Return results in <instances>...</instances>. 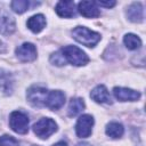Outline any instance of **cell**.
<instances>
[{
	"label": "cell",
	"instance_id": "1",
	"mask_svg": "<svg viewBox=\"0 0 146 146\" xmlns=\"http://www.w3.org/2000/svg\"><path fill=\"white\" fill-rule=\"evenodd\" d=\"M72 35L78 42H80L87 47H95L100 40L99 33L94 32L86 26H76L72 31Z\"/></svg>",
	"mask_w": 146,
	"mask_h": 146
},
{
	"label": "cell",
	"instance_id": "2",
	"mask_svg": "<svg viewBox=\"0 0 146 146\" xmlns=\"http://www.w3.org/2000/svg\"><path fill=\"white\" fill-rule=\"evenodd\" d=\"M62 54L66 62L75 66H83L89 62V57L80 48L75 46H66L62 48Z\"/></svg>",
	"mask_w": 146,
	"mask_h": 146
},
{
	"label": "cell",
	"instance_id": "3",
	"mask_svg": "<svg viewBox=\"0 0 146 146\" xmlns=\"http://www.w3.org/2000/svg\"><path fill=\"white\" fill-rule=\"evenodd\" d=\"M57 130V124L52 119L49 117H43L40 119L36 123H34L33 125V131L34 133L41 138V139H46L49 136H51L55 131Z\"/></svg>",
	"mask_w": 146,
	"mask_h": 146
},
{
	"label": "cell",
	"instance_id": "4",
	"mask_svg": "<svg viewBox=\"0 0 146 146\" xmlns=\"http://www.w3.org/2000/svg\"><path fill=\"white\" fill-rule=\"evenodd\" d=\"M9 125L15 132L24 135L29 131V117L25 113L15 111L9 116Z\"/></svg>",
	"mask_w": 146,
	"mask_h": 146
},
{
	"label": "cell",
	"instance_id": "5",
	"mask_svg": "<svg viewBox=\"0 0 146 146\" xmlns=\"http://www.w3.org/2000/svg\"><path fill=\"white\" fill-rule=\"evenodd\" d=\"M48 91L46 88L39 87V86H33L27 90L26 97L27 100L35 107H42L46 106V99H47Z\"/></svg>",
	"mask_w": 146,
	"mask_h": 146
},
{
	"label": "cell",
	"instance_id": "6",
	"mask_svg": "<svg viewBox=\"0 0 146 146\" xmlns=\"http://www.w3.org/2000/svg\"><path fill=\"white\" fill-rule=\"evenodd\" d=\"M94 125V117L89 114H83L79 117L76 125H75V132L78 137L80 138H87L91 135Z\"/></svg>",
	"mask_w": 146,
	"mask_h": 146
},
{
	"label": "cell",
	"instance_id": "7",
	"mask_svg": "<svg viewBox=\"0 0 146 146\" xmlns=\"http://www.w3.org/2000/svg\"><path fill=\"white\" fill-rule=\"evenodd\" d=\"M16 29V23L14 17L2 7H0V33L5 35H10Z\"/></svg>",
	"mask_w": 146,
	"mask_h": 146
},
{
	"label": "cell",
	"instance_id": "8",
	"mask_svg": "<svg viewBox=\"0 0 146 146\" xmlns=\"http://www.w3.org/2000/svg\"><path fill=\"white\" fill-rule=\"evenodd\" d=\"M16 55L22 62H32L36 58V48L33 43L25 42L16 49Z\"/></svg>",
	"mask_w": 146,
	"mask_h": 146
},
{
	"label": "cell",
	"instance_id": "9",
	"mask_svg": "<svg viewBox=\"0 0 146 146\" xmlns=\"http://www.w3.org/2000/svg\"><path fill=\"white\" fill-rule=\"evenodd\" d=\"M65 103V95L60 90H52L49 91L46 99V106L52 111L59 110Z\"/></svg>",
	"mask_w": 146,
	"mask_h": 146
},
{
	"label": "cell",
	"instance_id": "10",
	"mask_svg": "<svg viewBox=\"0 0 146 146\" xmlns=\"http://www.w3.org/2000/svg\"><path fill=\"white\" fill-rule=\"evenodd\" d=\"M113 94L117 100L121 102H135L140 98V94L136 90L129 89V88H122V87H115L113 89Z\"/></svg>",
	"mask_w": 146,
	"mask_h": 146
},
{
	"label": "cell",
	"instance_id": "11",
	"mask_svg": "<svg viewBox=\"0 0 146 146\" xmlns=\"http://www.w3.org/2000/svg\"><path fill=\"white\" fill-rule=\"evenodd\" d=\"M79 13L87 18H95L100 15V11L95 1H81L78 5Z\"/></svg>",
	"mask_w": 146,
	"mask_h": 146
},
{
	"label": "cell",
	"instance_id": "12",
	"mask_svg": "<svg viewBox=\"0 0 146 146\" xmlns=\"http://www.w3.org/2000/svg\"><path fill=\"white\" fill-rule=\"evenodd\" d=\"M90 97L97 103H106V104L112 103L111 95H110L108 90L106 89V87L103 84H99L96 88H94L92 91L90 92Z\"/></svg>",
	"mask_w": 146,
	"mask_h": 146
},
{
	"label": "cell",
	"instance_id": "13",
	"mask_svg": "<svg viewBox=\"0 0 146 146\" xmlns=\"http://www.w3.org/2000/svg\"><path fill=\"white\" fill-rule=\"evenodd\" d=\"M56 13L64 18H70L75 14L74 1H59L56 5Z\"/></svg>",
	"mask_w": 146,
	"mask_h": 146
},
{
	"label": "cell",
	"instance_id": "14",
	"mask_svg": "<svg viewBox=\"0 0 146 146\" xmlns=\"http://www.w3.org/2000/svg\"><path fill=\"white\" fill-rule=\"evenodd\" d=\"M127 16L129 21L135 23H140L144 21V9L140 2H133L128 7Z\"/></svg>",
	"mask_w": 146,
	"mask_h": 146
},
{
	"label": "cell",
	"instance_id": "15",
	"mask_svg": "<svg viewBox=\"0 0 146 146\" xmlns=\"http://www.w3.org/2000/svg\"><path fill=\"white\" fill-rule=\"evenodd\" d=\"M13 86H14V79L11 74L0 68V91L3 95H10L13 91Z\"/></svg>",
	"mask_w": 146,
	"mask_h": 146
},
{
	"label": "cell",
	"instance_id": "16",
	"mask_svg": "<svg viewBox=\"0 0 146 146\" xmlns=\"http://www.w3.org/2000/svg\"><path fill=\"white\" fill-rule=\"evenodd\" d=\"M46 26V18L42 14L34 15L27 19V27L33 32V33H39L43 30Z\"/></svg>",
	"mask_w": 146,
	"mask_h": 146
},
{
	"label": "cell",
	"instance_id": "17",
	"mask_svg": "<svg viewBox=\"0 0 146 146\" xmlns=\"http://www.w3.org/2000/svg\"><path fill=\"white\" fill-rule=\"evenodd\" d=\"M124 132V128L119 122H111L106 127V135L111 138H120Z\"/></svg>",
	"mask_w": 146,
	"mask_h": 146
},
{
	"label": "cell",
	"instance_id": "18",
	"mask_svg": "<svg viewBox=\"0 0 146 146\" xmlns=\"http://www.w3.org/2000/svg\"><path fill=\"white\" fill-rule=\"evenodd\" d=\"M84 108V102L82 98H72L68 104V115L75 116Z\"/></svg>",
	"mask_w": 146,
	"mask_h": 146
},
{
	"label": "cell",
	"instance_id": "19",
	"mask_svg": "<svg viewBox=\"0 0 146 146\" xmlns=\"http://www.w3.org/2000/svg\"><path fill=\"white\" fill-rule=\"evenodd\" d=\"M123 42H124L125 47L130 50L138 49L141 46V40L139 39V36H137L136 34H132V33L125 34L124 38H123Z\"/></svg>",
	"mask_w": 146,
	"mask_h": 146
},
{
	"label": "cell",
	"instance_id": "20",
	"mask_svg": "<svg viewBox=\"0 0 146 146\" xmlns=\"http://www.w3.org/2000/svg\"><path fill=\"white\" fill-rule=\"evenodd\" d=\"M29 6H30V2L26 1V0H15V1H11L10 2V7L11 9L17 13V14H23L25 13L27 9H29Z\"/></svg>",
	"mask_w": 146,
	"mask_h": 146
},
{
	"label": "cell",
	"instance_id": "21",
	"mask_svg": "<svg viewBox=\"0 0 146 146\" xmlns=\"http://www.w3.org/2000/svg\"><path fill=\"white\" fill-rule=\"evenodd\" d=\"M0 146H19V144L14 137L3 135L0 137Z\"/></svg>",
	"mask_w": 146,
	"mask_h": 146
},
{
	"label": "cell",
	"instance_id": "22",
	"mask_svg": "<svg viewBox=\"0 0 146 146\" xmlns=\"http://www.w3.org/2000/svg\"><path fill=\"white\" fill-rule=\"evenodd\" d=\"M50 62H51L54 65H57V66H63V65H65V63H66V60H65V58H64L62 51H57V52L52 54V55L50 56Z\"/></svg>",
	"mask_w": 146,
	"mask_h": 146
},
{
	"label": "cell",
	"instance_id": "23",
	"mask_svg": "<svg viewBox=\"0 0 146 146\" xmlns=\"http://www.w3.org/2000/svg\"><path fill=\"white\" fill-rule=\"evenodd\" d=\"M115 1H107V2H105V1H97L96 2V5H99V6H103V7H107V8H111V7H113V6H115Z\"/></svg>",
	"mask_w": 146,
	"mask_h": 146
},
{
	"label": "cell",
	"instance_id": "24",
	"mask_svg": "<svg viewBox=\"0 0 146 146\" xmlns=\"http://www.w3.org/2000/svg\"><path fill=\"white\" fill-rule=\"evenodd\" d=\"M54 146H67V144L65 141H58L57 144H55Z\"/></svg>",
	"mask_w": 146,
	"mask_h": 146
},
{
	"label": "cell",
	"instance_id": "25",
	"mask_svg": "<svg viewBox=\"0 0 146 146\" xmlns=\"http://www.w3.org/2000/svg\"><path fill=\"white\" fill-rule=\"evenodd\" d=\"M76 146H91V145L88 144V143H79Z\"/></svg>",
	"mask_w": 146,
	"mask_h": 146
},
{
	"label": "cell",
	"instance_id": "26",
	"mask_svg": "<svg viewBox=\"0 0 146 146\" xmlns=\"http://www.w3.org/2000/svg\"><path fill=\"white\" fill-rule=\"evenodd\" d=\"M2 51H5V48H3V43L0 41V52H2Z\"/></svg>",
	"mask_w": 146,
	"mask_h": 146
}]
</instances>
